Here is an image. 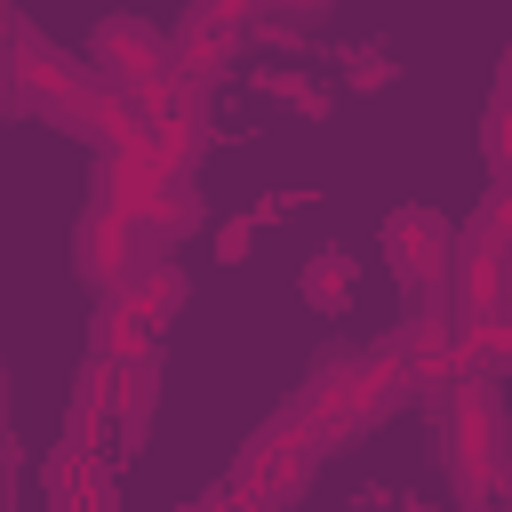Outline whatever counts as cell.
Returning <instances> with one entry per match:
<instances>
[{
    "mask_svg": "<svg viewBox=\"0 0 512 512\" xmlns=\"http://www.w3.org/2000/svg\"><path fill=\"white\" fill-rule=\"evenodd\" d=\"M400 400H408V384H400V368L384 360V344H376V352H328V360L312 368V384H304V408L320 416L328 440L392 416Z\"/></svg>",
    "mask_w": 512,
    "mask_h": 512,
    "instance_id": "obj_1",
    "label": "cell"
},
{
    "mask_svg": "<svg viewBox=\"0 0 512 512\" xmlns=\"http://www.w3.org/2000/svg\"><path fill=\"white\" fill-rule=\"evenodd\" d=\"M8 88H16V104H32V112H48V120H64V128H88V112H96V64H72L48 32H32V24H16V40H8Z\"/></svg>",
    "mask_w": 512,
    "mask_h": 512,
    "instance_id": "obj_2",
    "label": "cell"
},
{
    "mask_svg": "<svg viewBox=\"0 0 512 512\" xmlns=\"http://www.w3.org/2000/svg\"><path fill=\"white\" fill-rule=\"evenodd\" d=\"M384 256H392L400 288L416 296V320L456 328V320H448V264H456L448 216H432V208H392V216H384Z\"/></svg>",
    "mask_w": 512,
    "mask_h": 512,
    "instance_id": "obj_3",
    "label": "cell"
},
{
    "mask_svg": "<svg viewBox=\"0 0 512 512\" xmlns=\"http://www.w3.org/2000/svg\"><path fill=\"white\" fill-rule=\"evenodd\" d=\"M160 264H176L160 224L120 216V208H88V216H80V272H88L104 296L136 288V280H144V272H160Z\"/></svg>",
    "mask_w": 512,
    "mask_h": 512,
    "instance_id": "obj_4",
    "label": "cell"
},
{
    "mask_svg": "<svg viewBox=\"0 0 512 512\" xmlns=\"http://www.w3.org/2000/svg\"><path fill=\"white\" fill-rule=\"evenodd\" d=\"M176 304H184V264H160V272H144L136 288L104 296V312H96V360L152 352V336H160V320H168Z\"/></svg>",
    "mask_w": 512,
    "mask_h": 512,
    "instance_id": "obj_5",
    "label": "cell"
},
{
    "mask_svg": "<svg viewBox=\"0 0 512 512\" xmlns=\"http://www.w3.org/2000/svg\"><path fill=\"white\" fill-rule=\"evenodd\" d=\"M168 72V40L136 16H104L96 24V80L104 88H160Z\"/></svg>",
    "mask_w": 512,
    "mask_h": 512,
    "instance_id": "obj_6",
    "label": "cell"
},
{
    "mask_svg": "<svg viewBox=\"0 0 512 512\" xmlns=\"http://www.w3.org/2000/svg\"><path fill=\"white\" fill-rule=\"evenodd\" d=\"M96 384H104V408H112V440L136 448L144 424H152V400H160V352H120V360H96Z\"/></svg>",
    "mask_w": 512,
    "mask_h": 512,
    "instance_id": "obj_7",
    "label": "cell"
},
{
    "mask_svg": "<svg viewBox=\"0 0 512 512\" xmlns=\"http://www.w3.org/2000/svg\"><path fill=\"white\" fill-rule=\"evenodd\" d=\"M48 512H120V488H112L104 456L56 448V464H48Z\"/></svg>",
    "mask_w": 512,
    "mask_h": 512,
    "instance_id": "obj_8",
    "label": "cell"
},
{
    "mask_svg": "<svg viewBox=\"0 0 512 512\" xmlns=\"http://www.w3.org/2000/svg\"><path fill=\"white\" fill-rule=\"evenodd\" d=\"M456 376H480V384L512 376V312L488 328H456Z\"/></svg>",
    "mask_w": 512,
    "mask_h": 512,
    "instance_id": "obj_9",
    "label": "cell"
},
{
    "mask_svg": "<svg viewBox=\"0 0 512 512\" xmlns=\"http://www.w3.org/2000/svg\"><path fill=\"white\" fill-rule=\"evenodd\" d=\"M304 296H312L320 312H344V304H352V256H312V264H304Z\"/></svg>",
    "mask_w": 512,
    "mask_h": 512,
    "instance_id": "obj_10",
    "label": "cell"
},
{
    "mask_svg": "<svg viewBox=\"0 0 512 512\" xmlns=\"http://www.w3.org/2000/svg\"><path fill=\"white\" fill-rule=\"evenodd\" d=\"M256 80H264L272 96H288V104H304V112H320V104H328V88H312V80H304V72H288V64H264Z\"/></svg>",
    "mask_w": 512,
    "mask_h": 512,
    "instance_id": "obj_11",
    "label": "cell"
},
{
    "mask_svg": "<svg viewBox=\"0 0 512 512\" xmlns=\"http://www.w3.org/2000/svg\"><path fill=\"white\" fill-rule=\"evenodd\" d=\"M16 104V88H8V48H0V112Z\"/></svg>",
    "mask_w": 512,
    "mask_h": 512,
    "instance_id": "obj_12",
    "label": "cell"
},
{
    "mask_svg": "<svg viewBox=\"0 0 512 512\" xmlns=\"http://www.w3.org/2000/svg\"><path fill=\"white\" fill-rule=\"evenodd\" d=\"M16 24H24V16H8V8H0V48H8V40H16Z\"/></svg>",
    "mask_w": 512,
    "mask_h": 512,
    "instance_id": "obj_13",
    "label": "cell"
},
{
    "mask_svg": "<svg viewBox=\"0 0 512 512\" xmlns=\"http://www.w3.org/2000/svg\"><path fill=\"white\" fill-rule=\"evenodd\" d=\"M0 512H8V440H0Z\"/></svg>",
    "mask_w": 512,
    "mask_h": 512,
    "instance_id": "obj_14",
    "label": "cell"
},
{
    "mask_svg": "<svg viewBox=\"0 0 512 512\" xmlns=\"http://www.w3.org/2000/svg\"><path fill=\"white\" fill-rule=\"evenodd\" d=\"M200 512H224V504H200Z\"/></svg>",
    "mask_w": 512,
    "mask_h": 512,
    "instance_id": "obj_15",
    "label": "cell"
},
{
    "mask_svg": "<svg viewBox=\"0 0 512 512\" xmlns=\"http://www.w3.org/2000/svg\"><path fill=\"white\" fill-rule=\"evenodd\" d=\"M0 440H8V416H0Z\"/></svg>",
    "mask_w": 512,
    "mask_h": 512,
    "instance_id": "obj_16",
    "label": "cell"
}]
</instances>
